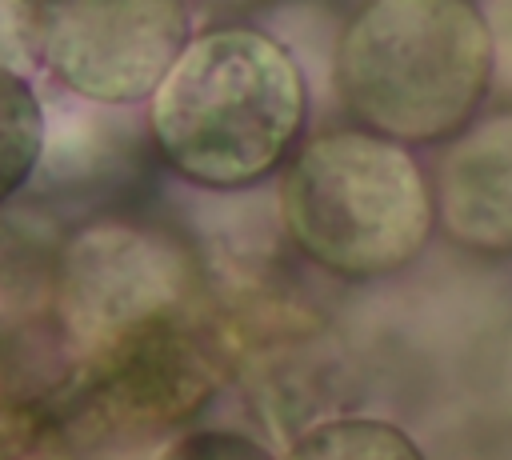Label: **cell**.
<instances>
[{
  "label": "cell",
  "instance_id": "obj_1",
  "mask_svg": "<svg viewBox=\"0 0 512 460\" xmlns=\"http://www.w3.org/2000/svg\"><path fill=\"white\" fill-rule=\"evenodd\" d=\"M160 164L204 192H248L280 176L308 124V80L288 44L224 20L188 40L144 104Z\"/></svg>",
  "mask_w": 512,
  "mask_h": 460
},
{
  "label": "cell",
  "instance_id": "obj_2",
  "mask_svg": "<svg viewBox=\"0 0 512 460\" xmlns=\"http://www.w3.org/2000/svg\"><path fill=\"white\" fill-rule=\"evenodd\" d=\"M280 224L292 248L340 280L400 272L428 244L436 200L408 144L372 128H332L280 172Z\"/></svg>",
  "mask_w": 512,
  "mask_h": 460
},
{
  "label": "cell",
  "instance_id": "obj_3",
  "mask_svg": "<svg viewBox=\"0 0 512 460\" xmlns=\"http://www.w3.org/2000/svg\"><path fill=\"white\" fill-rule=\"evenodd\" d=\"M492 80V32L472 0H368L336 48L344 108L400 144L460 132Z\"/></svg>",
  "mask_w": 512,
  "mask_h": 460
},
{
  "label": "cell",
  "instance_id": "obj_4",
  "mask_svg": "<svg viewBox=\"0 0 512 460\" xmlns=\"http://www.w3.org/2000/svg\"><path fill=\"white\" fill-rule=\"evenodd\" d=\"M208 272L176 224L108 208L60 232L48 312L68 364L144 328L204 316Z\"/></svg>",
  "mask_w": 512,
  "mask_h": 460
},
{
  "label": "cell",
  "instance_id": "obj_5",
  "mask_svg": "<svg viewBox=\"0 0 512 460\" xmlns=\"http://www.w3.org/2000/svg\"><path fill=\"white\" fill-rule=\"evenodd\" d=\"M224 388V344L204 316L168 320L68 364L44 396L88 444L144 448L188 432Z\"/></svg>",
  "mask_w": 512,
  "mask_h": 460
},
{
  "label": "cell",
  "instance_id": "obj_6",
  "mask_svg": "<svg viewBox=\"0 0 512 460\" xmlns=\"http://www.w3.org/2000/svg\"><path fill=\"white\" fill-rule=\"evenodd\" d=\"M192 16L188 0H40L36 64L72 96L140 108L196 36Z\"/></svg>",
  "mask_w": 512,
  "mask_h": 460
},
{
  "label": "cell",
  "instance_id": "obj_7",
  "mask_svg": "<svg viewBox=\"0 0 512 460\" xmlns=\"http://www.w3.org/2000/svg\"><path fill=\"white\" fill-rule=\"evenodd\" d=\"M44 108V160L24 192L40 204H100V196H124V188L132 192V180L144 172L148 156H160L148 116L144 124H132L128 108L96 104L56 84L52 96H44ZM100 212L108 208L100 204Z\"/></svg>",
  "mask_w": 512,
  "mask_h": 460
},
{
  "label": "cell",
  "instance_id": "obj_8",
  "mask_svg": "<svg viewBox=\"0 0 512 460\" xmlns=\"http://www.w3.org/2000/svg\"><path fill=\"white\" fill-rule=\"evenodd\" d=\"M440 216L460 244L512 252V116L472 128L440 172Z\"/></svg>",
  "mask_w": 512,
  "mask_h": 460
},
{
  "label": "cell",
  "instance_id": "obj_9",
  "mask_svg": "<svg viewBox=\"0 0 512 460\" xmlns=\"http://www.w3.org/2000/svg\"><path fill=\"white\" fill-rule=\"evenodd\" d=\"M48 108L28 72L0 68V208L20 200L40 172Z\"/></svg>",
  "mask_w": 512,
  "mask_h": 460
},
{
  "label": "cell",
  "instance_id": "obj_10",
  "mask_svg": "<svg viewBox=\"0 0 512 460\" xmlns=\"http://www.w3.org/2000/svg\"><path fill=\"white\" fill-rule=\"evenodd\" d=\"M284 460H424L416 440L376 416H332L304 428Z\"/></svg>",
  "mask_w": 512,
  "mask_h": 460
},
{
  "label": "cell",
  "instance_id": "obj_11",
  "mask_svg": "<svg viewBox=\"0 0 512 460\" xmlns=\"http://www.w3.org/2000/svg\"><path fill=\"white\" fill-rule=\"evenodd\" d=\"M0 460H80V444L48 400L0 404Z\"/></svg>",
  "mask_w": 512,
  "mask_h": 460
},
{
  "label": "cell",
  "instance_id": "obj_12",
  "mask_svg": "<svg viewBox=\"0 0 512 460\" xmlns=\"http://www.w3.org/2000/svg\"><path fill=\"white\" fill-rule=\"evenodd\" d=\"M152 460H276L268 444L232 428H188L172 436Z\"/></svg>",
  "mask_w": 512,
  "mask_h": 460
},
{
  "label": "cell",
  "instance_id": "obj_13",
  "mask_svg": "<svg viewBox=\"0 0 512 460\" xmlns=\"http://www.w3.org/2000/svg\"><path fill=\"white\" fill-rule=\"evenodd\" d=\"M36 8L40 0H0V68L36 76Z\"/></svg>",
  "mask_w": 512,
  "mask_h": 460
},
{
  "label": "cell",
  "instance_id": "obj_14",
  "mask_svg": "<svg viewBox=\"0 0 512 460\" xmlns=\"http://www.w3.org/2000/svg\"><path fill=\"white\" fill-rule=\"evenodd\" d=\"M188 4H192V12H204V16H212L216 24H224V20H236V16L252 12V8L264 4V0H188Z\"/></svg>",
  "mask_w": 512,
  "mask_h": 460
}]
</instances>
